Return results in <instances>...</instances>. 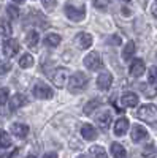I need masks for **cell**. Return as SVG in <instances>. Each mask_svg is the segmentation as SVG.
Wrapping results in <instances>:
<instances>
[{
    "label": "cell",
    "mask_w": 157,
    "mask_h": 158,
    "mask_svg": "<svg viewBox=\"0 0 157 158\" xmlns=\"http://www.w3.org/2000/svg\"><path fill=\"white\" fill-rule=\"evenodd\" d=\"M87 82H89L87 74L83 73V71H78V73H75L70 77V81H68V90L72 92V94H80V92H83L87 87Z\"/></svg>",
    "instance_id": "1"
},
{
    "label": "cell",
    "mask_w": 157,
    "mask_h": 158,
    "mask_svg": "<svg viewBox=\"0 0 157 158\" xmlns=\"http://www.w3.org/2000/svg\"><path fill=\"white\" fill-rule=\"evenodd\" d=\"M137 117L141 118V120H145V122L154 123V122H157V108L154 104H143L137 111Z\"/></svg>",
    "instance_id": "2"
},
{
    "label": "cell",
    "mask_w": 157,
    "mask_h": 158,
    "mask_svg": "<svg viewBox=\"0 0 157 158\" xmlns=\"http://www.w3.org/2000/svg\"><path fill=\"white\" fill-rule=\"evenodd\" d=\"M63 10H65V15H67V18H68L70 21H73V22H80V21H83L84 16H86L84 6L76 8V6H73V5H65Z\"/></svg>",
    "instance_id": "3"
},
{
    "label": "cell",
    "mask_w": 157,
    "mask_h": 158,
    "mask_svg": "<svg viewBox=\"0 0 157 158\" xmlns=\"http://www.w3.org/2000/svg\"><path fill=\"white\" fill-rule=\"evenodd\" d=\"M33 95L40 100H49V98H52L54 92H52V89L49 85H46L45 82H37L35 87H33Z\"/></svg>",
    "instance_id": "4"
},
{
    "label": "cell",
    "mask_w": 157,
    "mask_h": 158,
    "mask_svg": "<svg viewBox=\"0 0 157 158\" xmlns=\"http://www.w3.org/2000/svg\"><path fill=\"white\" fill-rule=\"evenodd\" d=\"M84 65H86V68L90 70V71H95V70L102 68V59L98 56V52H95V51L89 52V54L84 57Z\"/></svg>",
    "instance_id": "5"
},
{
    "label": "cell",
    "mask_w": 157,
    "mask_h": 158,
    "mask_svg": "<svg viewBox=\"0 0 157 158\" xmlns=\"http://www.w3.org/2000/svg\"><path fill=\"white\" fill-rule=\"evenodd\" d=\"M67 76H68L67 68H56L54 73L51 74V81L56 87L62 89V87H65V82H67Z\"/></svg>",
    "instance_id": "6"
},
{
    "label": "cell",
    "mask_w": 157,
    "mask_h": 158,
    "mask_svg": "<svg viewBox=\"0 0 157 158\" xmlns=\"http://www.w3.org/2000/svg\"><path fill=\"white\" fill-rule=\"evenodd\" d=\"M18 52H19V43H18V40L10 38V40H7V41L3 43V54H5L8 59L15 57Z\"/></svg>",
    "instance_id": "7"
},
{
    "label": "cell",
    "mask_w": 157,
    "mask_h": 158,
    "mask_svg": "<svg viewBox=\"0 0 157 158\" xmlns=\"http://www.w3.org/2000/svg\"><path fill=\"white\" fill-rule=\"evenodd\" d=\"M27 103H29L27 97L22 95V94H16L15 97H11V100H10V111H18L19 108L25 106Z\"/></svg>",
    "instance_id": "8"
},
{
    "label": "cell",
    "mask_w": 157,
    "mask_h": 158,
    "mask_svg": "<svg viewBox=\"0 0 157 158\" xmlns=\"http://www.w3.org/2000/svg\"><path fill=\"white\" fill-rule=\"evenodd\" d=\"M145 70H146V67H145V62L141 59H135L130 63V76H133V77H140L145 73Z\"/></svg>",
    "instance_id": "9"
},
{
    "label": "cell",
    "mask_w": 157,
    "mask_h": 158,
    "mask_svg": "<svg viewBox=\"0 0 157 158\" xmlns=\"http://www.w3.org/2000/svg\"><path fill=\"white\" fill-rule=\"evenodd\" d=\"M113 84V76L108 71H103L98 77H97V87L100 90H108L110 85Z\"/></svg>",
    "instance_id": "10"
},
{
    "label": "cell",
    "mask_w": 157,
    "mask_h": 158,
    "mask_svg": "<svg viewBox=\"0 0 157 158\" xmlns=\"http://www.w3.org/2000/svg\"><path fill=\"white\" fill-rule=\"evenodd\" d=\"M121 103L124 108H135L138 104V95L133 94V92H127L121 97Z\"/></svg>",
    "instance_id": "11"
},
{
    "label": "cell",
    "mask_w": 157,
    "mask_h": 158,
    "mask_svg": "<svg viewBox=\"0 0 157 158\" xmlns=\"http://www.w3.org/2000/svg\"><path fill=\"white\" fill-rule=\"evenodd\" d=\"M132 141L133 142H141L143 139H146L148 138V131L145 127H141V125H133L132 128Z\"/></svg>",
    "instance_id": "12"
},
{
    "label": "cell",
    "mask_w": 157,
    "mask_h": 158,
    "mask_svg": "<svg viewBox=\"0 0 157 158\" xmlns=\"http://www.w3.org/2000/svg\"><path fill=\"white\" fill-rule=\"evenodd\" d=\"M129 130V120L125 117H121L119 120H116L114 123V135L116 136H124Z\"/></svg>",
    "instance_id": "13"
},
{
    "label": "cell",
    "mask_w": 157,
    "mask_h": 158,
    "mask_svg": "<svg viewBox=\"0 0 157 158\" xmlns=\"http://www.w3.org/2000/svg\"><path fill=\"white\" fill-rule=\"evenodd\" d=\"M81 136L86 139V141H94L97 138V130L90 125V123H84L81 127Z\"/></svg>",
    "instance_id": "14"
},
{
    "label": "cell",
    "mask_w": 157,
    "mask_h": 158,
    "mask_svg": "<svg viewBox=\"0 0 157 158\" xmlns=\"http://www.w3.org/2000/svg\"><path fill=\"white\" fill-rule=\"evenodd\" d=\"M97 123L103 128V130H107V128H110V125H111V112L110 111H102L98 115H97Z\"/></svg>",
    "instance_id": "15"
},
{
    "label": "cell",
    "mask_w": 157,
    "mask_h": 158,
    "mask_svg": "<svg viewBox=\"0 0 157 158\" xmlns=\"http://www.w3.org/2000/svg\"><path fill=\"white\" fill-rule=\"evenodd\" d=\"M76 43L81 49H87V48H90V44H92V36H90L89 33H86V32H81L76 36Z\"/></svg>",
    "instance_id": "16"
},
{
    "label": "cell",
    "mask_w": 157,
    "mask_h": 158,
    "mask_svg": "<svg viewBox=\"0 0 157 158\" xmlns=\"http://www.w3.org/2000/svg\"><path fill=\"white\" fill-rule=\"evenodd\" d=\"M11 133L18 138H25L29 135V127L24 123H13L11 125Z\"/></svg>",
    "instance_id": "17"
},
{
    "label": "cell",
    "mask_w": 157,
    "mask_h": 158,
    "mask_svg": "<svg viewBox=\"0 0 157 158\" xmlns=\"http://www.w3.org/2000/svg\"><path fill=\"white\" fill-rule=\"evenodd\" d=\"M38 40H40V36H38V33L35 30H30V32H27V35H25V43H27V46L32 48V49H37Z\"/></svg>",
    "instance_id": "18"
},
{
    "label": "cell",
    "mask_w": 157,
    "mask_h": 158,
    "mask_svg": "<svg viewBox=\"0 0 157 158\" xmlns=\"http://www.w3.org/2000/svg\"><path fill=\"white\" fill-rule=\"evenodd\" d=\"M111 155H113L114 158H125V156H127V152H125V149L121 146V144L113 142V144H111Z\"/></svg>",
    "instance_id": "19"
},
{
    "label": "cell",
    "mask_w": 157,
    "mask_h": 158,
    "mask_svg": "<svg viewBox=\"0 0 157 158\" xmlns=\"http://www.w3.org/2000/svg\"><path fill=\"white\" fill-rule=\"evenodd\" d=\"M45 44H46L48 48H56V46H59V44H60V35H57V33H49V35H46Z\"/></svg>",
    "instance_id": "20"
},
{
    "label": "cell",
    "mask_w": 157,
    "mask_h": 158,
    "mask_svg": "<svg viewBox=\"0 0 157 158\" xmlns=\"http://www.w3.org/2000/svg\"><path fill=\"white\" fill-rule=\"evenodd\" d=\"M89 156H90V158H108V155H107V152H105V149L100 147V146L90 147V150H89Z\"/></svg>",
    "instance_id": "21"
},
{
    "label": "cell",
    "mask_w": 157,
    "mask_h": 158,
    "mask_svg": "<svg viewBox=\"0 0 157 158\" xmlns=\"http://www.w3.org/2000/svg\"><path fill=\"white\" fill-rule=\"evenodd\" d=\"M141 155L145 156V158H155V156H157V147H155V144H154V142L148 144V146L143 149Z\"/></svg>",
    "instance_id": "22"
},
{
    "label": "cell",
    "mask_w": 157,
    "mask_h": 158,
    "mask_svg": "<svg viewBox=\"0 0 157 158\" xmlns=\"http://www.w3.org/2000/svg\"><path fill=\"white\" fill-rule=\"evenodd\" d=\"M133 54H135V43H133V41H129V43L125 44L124 51H122V59H124V60H130Z\"/></svg>",
    "instance_id": "23"
},
{
    "label": "cell",
    "mask_w": 157,
    "mask_h": 158,
    "mask_svg": "<svg viewBox=\"0 0 157 158\" xmlns=\"http://www.w3.org/2000/svg\"><path fill=\"white\" fill-rule=\"evenodd\" d=\"M100 104H102V100H100V98H92V100H90V101L86 104V106H84V114L94 112V111L100 106Z\"/></svg>",
    "instance_id": "24"
},
{
    "label": "cell",
    "mask_w": 157,
    "mask_h": 158,
    "mask_svg": "<svg viewBox=\"0 0 157 158\" xmlns=\"http://www.w3.org/2000/svg\"><path fill=\"white\" fill-rule=\"evenodd\" d=\"M32 65H33V57L30 54L21 56V59H19V67L21 68H30Z\"/></svg>",
    "instance_id": "25"
},
{
    "label": "cell",
    "mask_w": 157,
    "mask_h": 158,
    "mask_svg": "<svg viewBox=\"0 0 157 158\" xmlns=\"http://www.w3.org/2000/svg\"><path fill=\"white\" fill-rule=\"evenodd\" d=\"M10 146H11V138H10V135L7 133V131L0 130V147L7 149V147H10Z\"/></svg>",
    "instance_id": "26"
},
{
    "label": "cell",
    "mask_w": 157,
    "mask_h": 158,
    "mask_svg": "<svg viewBox=\"0 0 157 158\" xmlns=\"http://www.w3.org/2000/svg\"><path fill=\"white\" fill-rule=\"evenodd\" d=\"M0 35L2 36H10L11 35V25L7 21H0Z\"/></svg>",
    "instance_id": "27"
},
{
    "label": "cell",
    "mask_w": 157,
    "mask_h": 158,
    "mask_svg": "<svg viewBox=\"0 0 157 158\" xmlns=\"http://www.w3.org/2000/svg\"><path fill=\"white\" fill-rule=\"evenodd\" d=\"M7 13H8L10 19H18L19 18V8L15 6V5H8L7 6Z\"/></svg>",
    "instance_id": "28"
},
{
    "label": "cell",
    "mask_w": 157,
    "mask_h": 158,
    "mask_svg": "<svg viewBox=\"0 0 157 158\" xmlns=\"http://www.w3.org/2000/svg\"><path fill=\"white\" fill-rule=\"evenodd\" d=\"M148 81L151 84H155L157 82V67H151L148 70Z\"/></svg>",
    "instance_id": "29"
},
{
    "label": "cell",
    "mask_w": 157,
    "mask_h": 158,
    "mask_svg": "<svg viewBox=\"0 0 157 158\" xmlns=\"http://www.w3.org/2000/svg\"><path fill=\"white\" fill-rule=\"evenodd\" d=\"M8 98H10V92H8V89H7V87L0 89V106H3V104L8 101Z\"/></svg>",
    "instance_id": "30"
},
{
    "label": "cell",
    "mask_w": 157,
    "mask_h": 158,
    "mask_svg": "<svg viewBox=\"0 0 157 158\" xmlns=\"http://www.w3.org/2000/svg\"><path fill=\"white\" fill-rule=\"evenodd\" d=\"M92 5L98 10H105L110 5V0H92Z\"/></svg>",
    "instance_id": "31"
},
{
    "label": "cell",
    "mask_w": 157,
    "mask_h": 158,
    "mask_svg": "<svg viewBox=\"0 0 157 158\" xmlns=\"http://www.w3.org/2000/svg\"><path fill=\"white\" fill-rule=\"evenodd\" d=\"M41 3H43V6L48 11H52L56 8V5H57V0H41Z\"/></svg>",
    "instance_id": "32"
},
{
    "label": "cell",
    "mask_w": 157,
    "mask_h": 158,
    "mask_svg": "<svg viewBox=\"0 0 157 158\" xmlns=\"http://www.w3.org/2000/svg\"><path fill=\"white\" fill-rule=\"evenodd\" d=\"M10 70H11L10 62H7V60H2V62H0V74H5V73H8Z\"/></svg>",
    "instance_id": "33"
},
{
    "label": "cell",
    "mask_w": 157,
    "mask_h": 158,
    "mask_svg": "<svg viewBox=\"0 0 157 158\" xmlns=\"http://www.w3.org/2000/svg\"><path fill=\"white\" fill-rule=\"evenodd\" d=\"M122 15H124V16H130V15H132V11H130L127 6H124V8H122Z\"/></svg>",
    "instance_id": "34"
},
{
    "label": "cell",
    "mask_w": 157,
    "mask_h": 158,
    "mask_svg": "<svg viewBox=\"0 0 157 158\" xmlns=\"http://www.w3.org/2000/svg\"><path fill=\"white\" fill-rule=\"evenodd\" d=\"M43 158H57V155H56L54 152H49V153H46Z\"/></svg>",
    "instance_id": "35"
},
{
    "label": "cell",
    "mask_w": 157,
    "mask_h": 158,
    "mask_svg": "<svg viewBox=\"0 0 157 158\" xmlns=\"http://www.w3.org/2000/svg\"><path fill=\"white\" fill-rule=\"evenodd\" d=\"M111 41L116 43V44H119V43H121V40H119V36H113V38H111Z\"/></svg>",
    "instance_id": "36"
},
{
    "label": "cell",
    "mask_w": 157,
    "mask_h": 158,
    "mask_svg": "<svg viewBox=\"0 0 157 158\" xmlns=\"http://www.w3.org/2000/svg\"><path fill=\"white\" fill-rule=\"evenodd\" d=\"M152 16H154V18H157V5H155V6H152Z\"/></svg>",
    "instance_id": "37"
},
{
    "label": "cell",
    "mask_w": 157,
    "mask_h": 158,
    "mask_svg": "<svg viewBox=\"0 0 157 158\" xmlns=\"http://www.w3.org/2000/svg\"><path fill=\"white\" fill-rule=\"evenodd\" d=\"M13 2H16V3H22L24 0H13Z\"/></svg>",
    "instance_id": "38"
},
{
    "label": "cell",
    "mask_w": 157,
    "mask_h": 158,
    "mask_svg": "<svg viewBox=\"0 0 157 158\" xmlns=\"http://www.w3.org/2000/svg\"><path fill=\"white\" fill-rule=\"evenodd\" d=\"M27 158H37V156H35V155H29Z\"/></svg>",
    "instance_id": "39"
},
{
    "label": "cell",
    "mask_w": 157,
    "mask_h": 158,
    "mask_svg": "<svg viewBox=\"0 0 157 158\" xmlns=\"http://www.w3.org/2000/svg\"><path fill=\"white\" fill-rule=\"evenodd\" d=\"M124 2H129V0H124Z\"/></svg>",
    "instance_id": "40"
},
{
    "label": "cell",
    "mask_w": 157,
    "mask_h": 158,
    "mask_svg": "<svg viewBox=\"0 0 157 158\" xmlns=\"http://www.w3.org/2000/svg\"><path fill=\"white\" fill-rule=\"evenodd\" d=\"M155 2H157V0H155Z\"/></svg>",
    "instance_id": "41"
}]
</instances>
